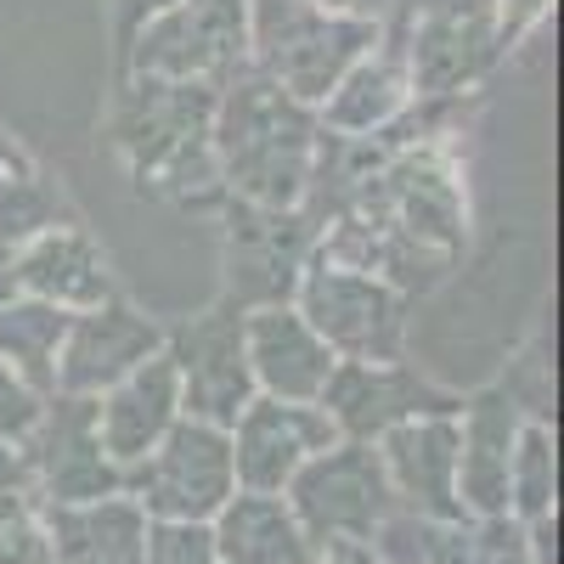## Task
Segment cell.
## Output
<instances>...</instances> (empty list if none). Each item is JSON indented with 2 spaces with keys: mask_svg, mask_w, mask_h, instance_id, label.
Listing matches in <instances>:
<instances>
[{
  "mask_svg": "<svg viewBox=\"0 0 564 564\" xmlns=\"http://www.w3.org/2000/svg\"><path fill=\"white\" fill-rule=\"evenodd\" d=\"M23 289H18V260H12V249L7 243H0V305H7V300H18Z\"/></svg>",
  "mask_w": 564,
  "mask_h": 564,
  "instance_id": "obj_35",
  "label": "cell"
},
{
  "mask_svg": "<svg viewBox=\"0 0 564 564\" xmlns=\"http://www.w3.org/2000/svg\"><path fill=\"white\" fill-rule=\"evenodd\" d=\"M243 311L249 305L220 294L204 316L164 327V350L181 379V417L231 430V417L260 395L249 372V350H243Z\"/></svg>",
  "mask_w": 564,
  "mask_h": 564,
  "instance_id": "obj_8",
  "label": "cell"
},
{
  "mask_svg": "<svg viewBox=\"0 0 564 564\" xmlns=\"http://www.w3.org/2000/svg\"><path fill=\"white\" fill-rule=\"evenodd\" d=\"M294 311L327 339L339 361H395L406 356V316L412 300L395 294L384 276L334 265V260H305L294 282Z\"/></svg>",
  "mask_w": 564,
  "mask_h": 564,
  "instance_id": "obj_4",
  "label": "cell"
},
{
  "mask_svg": "<svg viewBox=\"0 0 564 564\" xmlns=\"http://www.w3.org/2000/svg\"><path fill=\"white\" fill-rule=\"evenodd\" d=\"M525 412L502 390H480L457 406V502L468 520L508 513V457Z\"/></svg>",
  "mask_w": 564,
  "mask_h": 564,
  "instance_id": "obj_18",
  "label": "cell"
},
{
  "mask_svg": "<svg viewBox=\"0 0 564 564\" xmlns=\"http://www.w3.org/2000/svg\"><path fill=\"white\" fill-rule=\"evenodd\" d=\"M0 491H29V463L12 441H0Z\"/></svg>",
  "mask_w": 564,
  "mask_h": 564,
  "instance_id": "obj_33",
  "label": "cell"
},
{
  "mask_svg": "<svg viewBox=\"0 0 564 564\" xmlns=\"http://www.w3.org/2000/svg\"><path fill=\"white\" fill-rule=\"evenodd\" d=\"M215 564H311L322 547L294 520L289 497L271 491H231L226 508L209 520Z\"/></svg>",
  "mask_w": 564,
  "mask_h": 564,
  "instance_id": "obj_22",
  "label": "cell"
},
{
  "mask_svg": "<svg viewBox=\"0 0 564 564\" xmlns=\"http://www.w3.org/2000/svg\"><path fill=\"white\" fill-rule=\"evenodd\" d=\"M68 322L74 311L63 305H45L34 294H18L0 305V361H7L23 384H34L40 395L57 390V356L68 339Z\"/></svg>",
  "mask_w": 564,
  "mask_h": 564,
  "instance_id": "obj_23",
  "label": "cell"
},
{
  "mask_svg": "<svg viewBox=\"0 0 564 564\" xmlns=\"http://www.w3.org/2000/svg\"><path fill=\"white\" fill-rule=\"evenodd\" d=\"M209 119H215V85L124 74V85L113 90L108 135L141 193H159L181 209H209L226 204L220 164L209 148Z\"/></svg>",
  "mask_w": 564,
  "mask_h": 564,
  "instance_id": "obj_1",
  "label": "cell"
},
{
  "mask_svg": "<svg viewBox=\"0 0 564 564\" xmlns=\"http://www.w3.org/2000/svg\"><path fill=\"white\" fill-rule=\"evenodd\" d=\"M0 564H52V542L29 491H0Z\"/></svg>",
  "mask_w": 564,
  "mask_h": 564,
  "instance_id": "obj_26",
  "label": "cell"
},
{
  "mask_svg": "<svg viewBox=\"0 0 564 564\" xmlns=\"http://www.w3.org/2000/svg\"><path fill=\"white\" fill-rule=\"evenodd\" d=\"M553 491H558L553 430H547V417H525L520 441H513V457H508V513L520 525L547 520V513H553Z\"/></svg>",
  "mask_w": 564,
  "mask_h": 564,
  "instance_id": "obj_24",
  "label": "cell"
},
{
  "mask_svg": "<svg viewBox=\"0 0 564 564\" xmlns=\"http://www.w3.org/2000/svg\"><path fill=\"white\" fill-rule=\"evenodd\" d=\"M63 220H74V215H63V193L40 170L12 164L0 175V243L7 249H23L29 238H40V231H52Z\"/></svg>",
  "mask_w": 564,
  "mask_h": 564,
  "instance_id": "obj_25",
  "label": "cell"
},
{
  "mask_svg": "<svg viewBox=\"0 0 564 564\" xmlns=\"http://www.w3.org/2000/svg\"><path fill=\"white\" fill-rule=\"evenodd\" d=\"M243 68H249V0H175L170 12L135 29L119 63V74L198 79L215 90Z\"/></svg>",
  "mask_w": 564,
  "mask_h": 564,
  "instance_id": "obj_6",
  "label": "cell"
},
{
  "mask_svg": "<svg viewBox=\"0 0 564 564\" xmlns=\"http://www.w3.org/2000/svg\"><path fill=\"white\" fill-rule=\"evenodd\" d=\"M475 564H531V536L513 513L475 520Z\"/></svg>",
  "mask_w": 564,
  "mask_h": 564,
  "instance_id": "obj_29",
  "label": "cell"
},
{
  "mask_svg": "<svg viewBox=\"0 0 564 564\" xmlns=\"http://www.w3.org/2000/svg\"><path fill=\"white\" fill-rule=\"evenodd\" d=\"M40 412H45V395H40L34 384H23L18 372H12L7 361H0V441L23 446V441L34 435Z\"/></svg>",
  "mask_w": 564,
  "mask_h": 564,
  "instance_id": "obj_28",
  "label": "cell"
},
{
  "mask_svg": "<svg viewBox=\"0 0 564 564\" xmlns=\"http://www.w3.org/2000/svg\"><path fill=\"white\" fill-rule=\"evenodd\" d=\"M40 525L52 542V564H148V513L124 491L74 508L40 502Z\"/></svg>",
  "mask_w": 564,
  "mask_h": 564,
  "instance_id": "obj_21",
  "label": "cell"
},
{
  "mask_svg": "<svg viewBox=\"0 0 564 564\" xmlns=\"http://www.w3.org/2000/svg\"><path fill=\"white\" fill-rule=\"evenodd\" d=\"M327 12H345V18H361V23H379L384 34H401L417 12H430L435 0H316Z\"/></svg>",
  "mask_w": 564,
  "mask_h": 564,
  "instance_id": "obj_31",
  "label": "cell"
},
{
  "mask_svg": "<svg viewBox=\"0 0 564 564\" xmlns=\"http://www.w3.org/2000/svg\"><path fill=\"white\" fill-rule=\"evenodd\" d=\"M97 401V435H102V452L130 468L135 457H148L175 423H181V379H175V361L170 350L148 356L141 367H130L119 384H108Z\"/></svg>",
  "mask_w": 564,
  "mask_h": 564,
  "instance_id": "obj_17",
  "label": "cell"
},
{
  "mask_svg": "<svg viewBox=\"0 0 564 564\" xmlns=\"http://www.w3.org/2000/svg\"><path fill=\"white\" fill-rule=\"evenodd\" d=\"M124 497H135V508L148 520H175V525H209L226 508V497L238 491L231 475V441L215 423L181 417L175 430L124 468Z\"/></svg>",
  "mask_w": 564,
  "mask_h": 564,
  "instance_id": "obj_5",
  "label": "cell"
},
{
  "mask_svg": "<svg viewBox=\"0 0 564 564\" xmlns=\"http://www.w3.org/2000/svg\"><path fill=\"white\" fill-rule=\"evenodd\" d=\"M379 23L327 12L316 0H249V68L305 108H322V97L379 45Z\"/></svg>",
  "mask_w": 564,
  "mask_h": 564,
  "instance_id": "obj_3",
  "label": "cell"
},
{
  "mask_svg": "<svg viewBox=\"0 0 564 564\" xmlns=\"http://www.w3.org/2000/svg\"><path fill=\"white\" fill-rule=\"evenodd\" d=\"M316 108L294 102L265 74L243 68L215 90L209 148L220 164L226 198L254 209H300L316 159Z\"/></svg>",
  "mask_w": 564,
  "mask_h": 564,
  "instance_id": "obj_2",
  "label": "cell"
},
{
  "mask_svg": "<svg viewBox=\"0 0 564 564\" xmlns=\"http://www.w3.org/2000/svg\"><path fill=\"white\" fill-rule=\"evenodd\" d=\"M148 564H215V536H209V525L148 520Z\"/></svg>",
  "mask_w": 564,
  "mask_h": 564,
  "instance_id": "obj_27",
  "label": "cell"
},
{
  "mask_svg": "<svg viewBox=\"0 0 564 564\" xmlns=\"http://www.w3.org/2000/svg\"><path fill=\"white\" fill-rule=\"evenodd\" d=\"M294 520L316 547L327 542H367L384 525V513L395 508V491L384 480V463L372 441H334L316 452L300 475L282 486Z\"/></svg>",
  "mask_w": 564,
  "mask_h": 564,
  "instance_id": "obj_7",
  "label": "cell"
},
{
  "mask_svg": "<svg viewBox=\"0 0 564 564\" xmlns=\"http://www.w3.org/2000/svg\"><path fill=\"white\" fill-rule=\"evenodd\" d=\"M412 102H417V90L406 74L401 34H379V45L367 57H356L345 68V79L322 97L316 124L334 135H384Z\"/></svg>",
  "mask_w": 564,
  "mask_h": 564,
  "instance_id": "obj_20",
  "label": "cell"
},
{
  "mask_svg": "<svg viewBox=\"0 0 564 564\" xmlns=\"http://www.w3.org/2000/svg\"><path fill=\"white\" fill-rule=\"evenodd\" d=\"M226 294L238 305L294 300V282L316 254V220L305 209H254L226 198Z\"/></svg>",
  "mask_w": 564,
  "mask_h": 564,
  "instance_id": "obj_11",
  "label": "cell"
},
{
  "mask_svg": "<svg viewBox=\"0 0 564 564\" xmlns=\"http://www.w3.org/2000/svg\"><path fill=\"white\" fill-rule=\"evenodd\" d=\"M175 0H113V12H119V63H124V45L135 40L141 23H153L159 12H170Z\"/></svg>",
  "mask_w": 564,
  "mask_h": 564,
  "instance_id": "obj_32",
  "label": "cell"
},
{
  "mask_svg": "<svg viewBox=\"0 0 564 564\" xmlns=\"http://www.w3.org/2000/svg\"><path fill=\"white\" fill-rule=\"evenodd\" d=\"M231 475L238 491H271L282 497L300 468L339 441L334 417L316 401H276V395H254L238 417H231Z\"/></svg>",
  "mask_w": 564,
  "mask_h": 564,
  "instance_id": "obj_12",
  "label": "cell"
},
{
  "mask_svg": "<svg viewBox=\"0 0 564 564\" xmlns=\"http://www.w3.org/2000/svg\"><path fill=\"white\" fill-rule=\"evenodd\" d=\"M243 350L254 390L276 401H322L327 379H334L339 356L327 350V339L294 311V300L276 305H249L243 311Z\"/></svg>",
  "mask_w": 564,
  "mask_h": 564,
  "instance_id": "obj_16",
  "label": "cell"
},
{
  "mask_svg": "<svg viewBox=\"0 0 564 564\" xmlns=\"http://www.w3.org/2000/svg\"><path fill=\"white\" fill-rule=\"evenodd\" d=\"M401 52L417 102H457L502 63L491 0H435L401 29Z\"/></svg>",
  "mask_w": 564,
  "mask_h": 564,
  "instance_id": "obj_10",
  "label": "cell"
},
{
  "mask_svg": "<svg viewBox=\"0 0 564 564\" xmlns=\"http://www.w3.org/2000/svg\"><path fill=\"white\" fill-rule=\"evenodd\" d=\"M547 12H553V0H491V23H497L502 57H508V52H520V45L547 23Z\"/></svg>",
  "mask_w": 564,
  "mask_h": 564,
  "instance_id": "obj_30",
  "label": "cell"
},
{
  "mask_svg": "<svg viewBox=\"0 0 564 564\" xmlns=\"http://www.w3.org/2000/svg\"><path fill=\"white\" fill-rule=\"evenodd\" d=\"M372 446H379L395 508H412L423 520H468L457 502V412L406 417Z\"/></svg>",
  "mask_w": 564,
  "mask_h": 564,
  "instance_id": "obj_15",
  "label": "cell"
},
{
  "mask_svg": "<svg viewBox=\"0 0 564 564\" xmlns=\"http://www.w3.org/2000/svg\"><path fill=\"white\" fill-rule=\"evenodd\" d=\"M18 260V289L45 300V305H63V311H90L113 300V271H108V254L102 243L85 231V220H63L52 231L29 238L23 249H12Z\"/></svg>",
  "mask_w": 564,
  "mask_h": 564,
  "instance_id": "obj_19",
  "label": "cell"
},
{
  "mask_svg": "<svg viewBox=\"0 0 564 564\" xmlns=\"http://www.w3.org/2000/svg\"><path fill=\"white\" fill-rule=\"evenodd\" d=\"M23 463H29V497L52 508L97 502L124 486V468L102 452L90 395H45L34 435L23 441Z\"/></svg>",
  "mask_w": 564,
  "mask_h": 564,
  "instance_id": "obj_9",
  "label": "cell"
},
{
  "mask_svg": "<svg viewBox=\"0 0 564 564\" xmlns=\"http://www.w3.org/2000/svg\"><path fill=\"white\" fill-rule=\"evenodd\" d=\"M316 406L334 417L339 441H379L406 417L457 412L463 395L441 390L430 372H417L406 356H395V361H339Z\"/></svg>",
  "mask_w": 564,
  "mask_h": 564,
  "instance_id": "obj_13",
  "label": "cell"
},
{
  "mask_svg": "<svg viewBox=\"0 0 564 564\" xmlns=\"http://www.w3.org/2000/svg\"><path fill=\"white\" fill-rule=\"evenodd\" d=\"M311 564H379V558L367 553V542H327Z\"/></svg>",
  "mask_w": 564,
  "mask_h": 564,
  "instance_id": "obj_34",
  "label": "cell"
},
{
  "mask_svg": "<svg viewBox=\"0 0 564 564\" xmlns=\"http://www.w3.org/2000/svg\"><path fill=\"white\" fill-rule=\"evenodd\" d=\"M159 350H164V327L148 311H135L124 294L90 305V311H74L52 395H102L108 384H119L130 367H141Z\"/></svg>",
  "mask_w": 564,
  "mask_h": 564,
  "instance_id": "obj_14",
  "label": "cell"
}]
</instances>
